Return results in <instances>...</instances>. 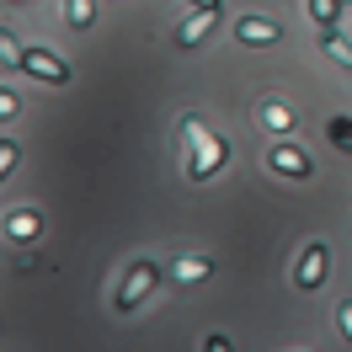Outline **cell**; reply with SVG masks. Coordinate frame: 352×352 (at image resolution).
Returning a JSON list of instances; mask_svg holds the SVG:
<instances>
[{
    "label": "cell",
    "mask_w": 352,
    "mask_h": 352,
    "mask_svg": "<svg viewBox=\"0 0 352 352\" xmlns=\"http://www.w3.org/2000/svg\"><path fill=\"white\" fill-rule=\"evenodd\" d=\"M182 139L192 144V155H187V176H192V182H208L214 171H224L230 144H224V139H214L203 118H182Z\"/></svg>",
    "instance_id": "6da1fadb"
},
{
    "label": "cell",
    "mask_w": 352,
    "mask_h": 352,
    "mask_svg": "<svg viewBox=\"0 0 352 352\" xmlns=\"http://www.w3.org/2000/svg\"><path fill=\"white\" fill-rule=\"evenodd\" d=\"M326 267H331V245H326V241H309L305 256L294 262V283L305 288V294H315V288L326 283Z\"/></svg>",
    "instance_id": "7a4b0ae2"
},
{
    "label": "cell",
    "mask_w": 352,
    "mask_h": 352,
    "mask_svg": "<svg viewBox=\"0 0 352 352\" xmlns=\"http://www.w3.org/2000/svg\"><path fill=\"white\" fill-rule=\"evenodd\" d=\"M16 69H27L32 80H48V86H65L69 80V65L54 54V48H22V65Z\"/></svg>",
    "instance_id": "3957f363"
},
{
    "label": "cell",
    "mask_w": 352,
    "mask_h": 352,
    "mask_svg": "<svg viewBox=\"0 0 352 352\" xmlns=\"http://www.w3.org/2000/svg\"><path fill=\"white\" fill-rule=\"evenodd\" d=\"M219 11H224V6H198V11L187 16V22L176 27V48H198L203 38L214 32V22H219Z\"/></svg>",
    "instance_id": "277c9868"
},
{
    "label": "cell",
    "mask_w": 352,
    "mask_h": 352,
    "mask_svg": "<svg viewBox=\"0 0 352 352\" xmlns=\"http://www.w3.org/2000/svg\"><path fill=\"white\" fill-rule=\"evenodd\" d=\"M235 38H241L245 48H272L283 38V27L272 22V16H241V22H235Z\"/></svg>",
    "instance_id": "5b68a950"
},
{
    "label": "cell",
    "mask_w": 352,
    "mask_h": 352,
    "mask_svg": "<svg viewBox=\"0 0 352 352\" xmlns=\"http://www.w3.org/2000/svg\"><path fill=\"white\" fill-rule=\"evenodd\" d=\"M267 166L278 176H315V160H309L299 144H272V150H267Z\"/></svg>",
    "instance_id": "8992f818"
},
{
    "label": "cell",
    "mask_w": 352,
    "mask_h": 352,
    "mask_svg": "<svg viewBox=\"0 0 352 352\" xmlns=\"http://www.w3.org/2000/svg\"><path fill=\"white\" fill-rule=\"evenodd\" d=\"M155 288V267L150 262H139V267H129V278H123V288H118V309H133L144 294Z\"/></svg>",
    "instance_id": "52a82bcc"
},
{
    "label": "cell",
    "mask_w": 352,
    "mask_h": 352,
    "mask_svg": "<svg viewBox=\"0 0 352 352\" xmlns=\"http://www.w3.org/2000/svg\"><path fill=\"white\" fill-rule=\"evenodd\" d=\"M256 123L272 129V133H294V129H299V112L288 107V102H278V96H267L262 107H256Z\"/></svg>",
    "instance_id": "ba28073f"
},
{
    "label": "cell",
    "mask_w": 352,
    "mask_h": 352,
    "mask_svg": "<svg viewBox=\"0 0 352 352\" xmlns=\"http://www.w3.org/2000/svg\"><path fill=\"white\" fill-rule=\"evenodd\" d=\"M65 27L69 32H91L96 27V0H65Z\"/></svg>",
    "instance_id": "9c48e42d"
},
{
    "label": "cell",
    "mask_w": 352,
    "mask_h": 352,
    "mask_svg": "<svg viewBox=\"0 0 352 352\" xmlns=\"http://www.w3.org/2000/svg\"><path fill=\"white\" fill-rule=\"evenodd\" d=\"M208 272H214L208 256H182V262H171V278H176V283H203Z\"/></svg>",
    "instance_id": "30bf717a"
},
{
    "label": "cell",
    "mask_w": 352,
    "mask_h": 352,
    "mask_svg": "<svg viewBox=\"0 0 352 352\" xmlns=\"http://www.w3.org/2000/svg\"><path fill=\"white\" fill-rule=\"evenodd\" d=\"M342 11H347V0H309V16H315V27H320V32L342 27Z\"/></svg>",
    "instance_id": "8fae6325"
},
{
    "label": "cell",
    "mask_w": 352,
    "mask_h": 352,
    "mask_svg": "<svg viewBox=\"0 0 352 352\" xmlns=\"http://www.w3.org/2000/svg\"><path fill=\"white\" fill-rule=\"evenodd\" d=\"M320 48H326V59H336V65H352V43L331 27V32H320Z\"/></svg>",
    "instance_id": "7c38bea8"
},
{
    "label": "cell",
    "mask_w": 352,
    "mask_h": 352,
    "mask_svg": "<svg viewBox=\"0 0 352 352\" xmlns=\"http://www.w3.org/2000/svg\"><path fill=\"white\" fill-rule=\"evenodd\" d=\"M0 59L6 65H22V43L11 38V27H0Z\"/></svg>",
    "instance_id": "4fadbf2b"
},
{
    "label": "cell",
    "mask_w": 352,
    "mask_h": 352,
    "mask_svg": "<svg viewBox=\"0 0 352 352\" xmlns=\"http://www.w3.org/2000/svg\"><path fill=\"white\" fill-rule=\"evenodd\" d=\"M16 160H22V150H16L11 139H0V182H6V176L16 171Z\"/></svg>",
    "instance_id": "5bb4252c"
},
{
    "label": "cell",
    "mask_w": 352,
    "mask_h": 352,
    "mask_svg": "<svg viewBox=\"0 0 352 352\" xmlns=\"http://www.w3.org/2000/svg\"><path fill=\"white\" fill-rule=\"evenodd\" d=\"M11 235H16V241H32V235H38V214H16V219H11Z\"/></svg>",
    "instance_id": "9a60e30c"
},
{
    "label": "cell",
    "mask_w": 352,
    "mask_h": 352,
    "mask_svg": "<svg viewBox=\"0 0 352 352\" xmlns=\"http://www.w3.org/2000/svg\"><path fill=\"white\" fill-rule=\"evenodd\" d=\"M331 144H342V150H352V123H347V118H336V123H331Z\"/></svg>",
    "instance_id": "2e32d148"
},
{
    "label": "cell",
    "mask_w": 352,
    "mask_h": 352,
    "mask_svg": "<svg viewBox=\"0 0 352 352\" xmlns=\"http://www.w3.org/2000/svg\"><path fill=\"white\" fill-rule=\"evenodd\" d=\"M16 112H22V102H16V91H6V86H0V123H11Z\"/></svg>",
    "instance_id": "e0dca14e"
},
{
    "label": "cell",
    "mask_w": 352,
    "mask_h": 352,
    "mask_svg": "<svg viewBox=\"0 0 352 352\" xmlns=\"http://www.w3.org/2000/svg\"><path fill=\"white\" fill-rule=\"evenodd\" d=\"M336 331L352 342V299H342V305H336Z\"/></svg>",
    "instance_id": "ac0fdd59"
},
{
    "label": "cell",
    "mask_w": 352,
    "mask_h": 352,
    "mask_svg": "<svg viewBox=\"0 0 352 352\" xmlns=\"http://www.w3.org/2000/svg\"><path fill=\"white\" fill-rule=\"evenodd\" d=\"M203 352H235V347H230L224 336H208V342H203Z\"/></svg>",
    "instance_id": "d6986e66"
},
{
    "label": "cell",
    "mask_w": 352,
    "mask_h": 352,
    "mask_svg": "<svg viewBox=\"0 0 352 352\" xmlns=\"http://www.w3.org/2000/svg\"><path fill=\"white\" fill-rule=\"evenodd\" d=\"M192 6H224V0H192Z\"/></svg>",
    "instance_id": "ffe728a7"
},
{
    "label": "cell",
    "mask_w": 352,
    "mask_h": 352,
    "mask_svg": "<svg viewBox=\"0 0 352 352\" xmlns=\"http://www.w3.org/2000/svg\"><path fill=\"white\" fill-rule=\"evenodd\" d=\"M347 6H352V0H347Z\"/></svg>",
    "instance_id": "44dd1931"
}]
</instances>
